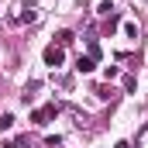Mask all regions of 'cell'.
<instances>
[{
	"mask_svg": "<svg viewBox=\"0 0 148 148\" xmlns=\"http://www.w3.org/2000/svg\"><path fill=\"white\" fill-rule=\"evenodd\" d=\"M14 148H31V141H28V138H17V141H14Z\"/></svg>",
	"mask_w": 148,
	"mask_h": 148,
	"instance_id": "cell-12",
	"label": "cell"
},
{
	"mask_svg": "<svg viewBox=\"0 0 148 148\" xmlns=\"http://www.w3.org/2000/svg\"><path fill=\"white\" fill-rule=\"evenodd\" d=\"M114 148H131V141H117V145H114Z\"/></svg>",
	"mask_w": 148,
	"mask_h": 148,
	"instance_id": "cell-13",
	"label": "cell"
},
{
	"mask_svg": "<svg viewBox=\"0 0 148 148\" xmlns=\"http://www.w3.org/2000/svg\"><path fill=\"white\" fill-rule=\"evenodd\" d=\"M45 145L48 148H62V138H59V134H55V138H45Z\"/></svg>",
	"mask_w": 148,
	"mask_h": 148,
	"instance_id": "cell-11",
	"label": "cell"
},
{
	"mask_svg": "<svg viewBox=\"0 0 148 148\" xmlns=\"http://www.w3.org/2000/svg\"><path fill=\"white\" fill-rule=\"evenodd\" d=\"M55 114H59V103H48V107H38V110L31 114V124H38V127H41V124H48V121H52Z\"/></svg>",
	"mask_w": 148,
	"mask_h": 148,
	"instance_id": "cell-1",
	"label": "cell"
},
{
	"mask_svg": "<svg viewBox=\"0 0 148 148\" xmlns=\"http://www.w3.org/2000/svg\"><path fill=\"white\" fill-rule=\"evenodd\" d=\"M138 148H148V124H145V131L138 134Z\"/></svg>",
	"mask_w": 148,
	"mask_h": 148,
	"instance_id": "cell-10",
	"label": "cell"
},
{
	"mask_svg": "<svg viewBox=\"0 0 148 148\" xmlns=\"http://www.w3.org/2000/svg\"><path fill=\"white\" fill-rule=\"evenodd\" d=\"M97 14H100V17H114V14H117V7H114L110 0H100V7H97Z\"/></svg>",
	"mask_w": 148,
	"mask_h": 148,
	"instance_id": "cell-4",
	"label": "cell"
},
{
	"mask_svg": "<svg viewBox=\"0 0 148 148\" xmlns=\"http://www.w3.org/2000/svg\"><path fill=\"white\" fill-rule=\"evenodd\" d=\"M73 31H59V35H55V45H59V48H66V45H73Z\"/></svg>",
	"mask_w": 148,
	"mask_h": 148,
	"instance_id": "cell-5",
	"label": "cell"
},
{
	"mask_svg": "<svg viewBox=\"0 0 148 148\" xmlns=\"http://www.w3.org/2000/svg\"><path fill=\"white\" fill-rule=\"evenodd\" d=\"M124 90H127V93H134V90H138V83H134V76H124Z\"/></svg>",
	"mask_w": 148,
	"mask_h": 148,
	"instance_id": "cell-9",
	"label": "cell"
},
{
	"mask_svg": "<svg viewBox=\"0 0 148 148\" xmlns=\"http://www.w3.org/2000/svg\"><path fill=\"white\" fill-rule=\"evenodd\" d=\"M93 93H97V97H100V100H110V97H114V86H97V90H93Z\"/></svg>",
	"mask_w": 148,
	"mask_h": 148,
	"instance_id": "cell-7",
	"label": "cell"
},
{
	"mask_svg": "<svg viewBox=\"0 0 148 148\" xmlns=\"http://www.w3.org/2000/svg\"><path fill=\"white\" fill-rule=\"evenodd\" d=\"M124 35H127V38H138V24H134V21H127V24H124Z\"/></svg>",
	"mask_w": 148,
	"mask_h": 148,
	"instance_id": "cell-8",
	"label": "cell"
},
{
	"mask_svg": "<svg viewBox=\"0 0 148 148\" xmlns=\"http://www.w3.org/2000/svg\"><path fill=\"white\" fill-rule=\"evenodd\" d=\"M97 69V59H90V55H79V62H76V73H93Z\"/></svg>",
	"mask_w": 148,
	"mask_h": 148,
	"instance_id": "cell-3",
	"label": "cell"
},
{
	"mask_svg": "<svg viewBox=\"0 0 148 148\" xmlns=\"http://www.w3.org/2000/svg\"><path fill=\"white\" fill-rule=\"evenodd\" d=\"M14 127V114H0V131H10Z\"/></svg>",
	"mask_w": 148,
	"mask_h": 148,
	"instance_id": "cell-6",
	"label": "cell"
},
{
	"mask_svg": "<svg viewBox=\"0 0 148 148\" xmlns=\"http://www.w3.org/2000/svg\"><path fill=\"white\" fill-rule=\"evenodd\" d=\"M41 59H45V66H52V69H59V66H62V62H66V52H62V48H59V45H48V48H45V55H41Z\"/></svg>",
	"mask_w": 148,
	"mask_h": 148,
	"instance_id": "cell-2",
	"label": "cell"
}]
</instances>
